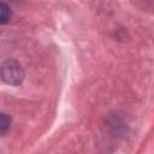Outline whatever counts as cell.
I'll use <instances>...</instances> for the list:
<instances>
[{
    "label": "cell",
    "mask_w": 154,
    "mask_h": 154,
    "mask_svg": "<svg viewBox=\"0 0 154 154\" xmlns=\"http://www.w3.org/2000/svg\"><path fill=\"white\" fill-rule=\"evenodd\" d=\"M1 78L11 85H19L24 79V71L17 60L8 59L1 65Z\"/></svg>",
    "instance_id": "obj_1"
},
{
    "label": "cell",
    "mask_w": 154,
    "mask_h": 154,
    "mask_svg": "<svg viewBox=\"0 0 154 154\" xmlns=\"http://www.w3.org/2000/svg\"><path fill=\"white\" fill-rule=\"evenodd\" d=\"M10 18H11V10H10V7L2 1V2L0 4V23L4 25V24H6V23H8Z\"/></svg>",
    "instance_id": "obj_2"
},
{
    "label": "cell",
    "mask_w": 154,
    "mask_h": 154,
    "mask_svg": "<svg viewBox=\"0 0 154 154\" xmlns=\"http://www.w3.org/2000/svg\"><path fill=\"white\" fill-rule=\"evenodd\" d=\"M10 125H11V118L5 114V113H1L0 114V134L4 136L7 130L10 129Z\"/></svg>",
    "instance_id": "obj_3"
}]
</instances>
